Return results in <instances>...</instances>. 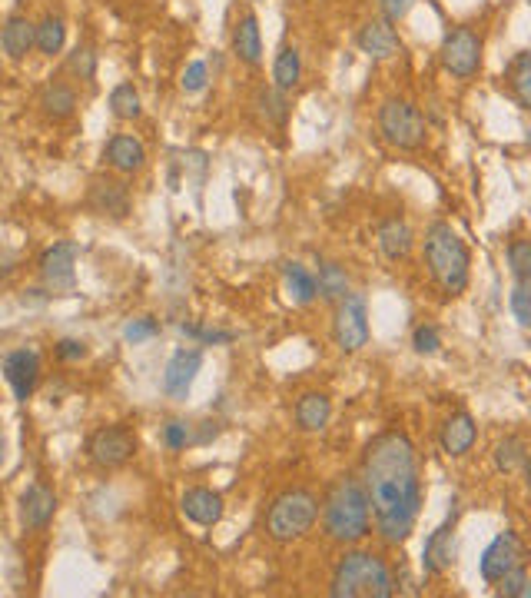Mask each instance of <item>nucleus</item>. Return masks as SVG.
I'll return each instance as SVG.
<instances>
[{"mask_svg": "<svg viewBox=\"0 0 531 598\" xmlns=\"http://www.w3.org/2000/svg\"><path fill=\"white\" fill-rule=\"evenodd\" d=\"M67 70L77 80H93L97 77V54H93L90 47H77L74 54L67 57Z\"/></svg>", "mask_w": 531, "mask_h": 598, "instance_id": "35", "label": "nucleus"}, {"mask_svg": "<svg viewBox=\"0 0 531 598\" xmlns=\"http://www.w3.org/2000/svg\"><path fill=\"white\" fill-rule=\"evenodd\" d=\"M332 336L342 353H359L369 343V309L362 293H346L336 303V319H332Z\"/></svg>", "mask_w": 531, "mask_h": 598, "instance_id": "7", "label": "nucleus"}, {"mask_svg": "<svg viewBox=\"0 0 531 598\" xmlns=\"http://www.w3.org/2000/svg\"><path fill=\"white\" fill-rule=\"evenodd\" d=\"M40 113L54 123L70 120L77 113V90L64 84V80H50L44 87V94H40Z\"/></svg>", "mask_w": 531, "mask_h": 598, "instance_id": "23", "label": "nucleus"}, {"mask_svg": "<svg viewBox=\"0 0 531 598\" xmlns=\"http://www.w3.org/2000/svg\"><path fill=\"white\" fill-rule=\"evenodd\" d=\"M77 256H80V246L70 243V240L54 243L44 256H40V276H44L47 290L74 293V286H77Z\"/></svg>", "mask_w": 531, "mask_h": 598, "instance_id": "11", "label": "nucleus"}, {"mask_svg": "<svg viewBox=\"0 0 531 598\" xmlns=\"http://www.w3.org/2000/svg\"><path fill=\"white\" fill-rule=\"evenodd\" d=\"M4 449H7V442H4V439H0V462H4Z\"/></svg>", "mask_w": 531, "mask_h": 598, "instance_id": "45", "label": "nucleus"}, {"mask_svg": "<svg viewBox=\"0 0 531 598\" xmlns=\"http://www.w3.org/2000/svg\"><path fill=\"white\" fill-rule=\"evenodd\" d=\"M4 376L10 389H14V399L27 402L34 396L37 379H40V356L34 349H14V353L4 359Z\"/></svg>", "mask_w": 531, "mask_h": 598, "instance_id": "15", "label": "nucleus"}, {"mask_svg": "<svg viewBox=\"0 0 531 598\" xmlns=\"http://www.w3.org/2000/svg\"><path fill=\"white\" fill-rule=\"evenodd\" d=\"M412 4H415V0H379V7H382V14H385L389 24H395V20H402L405 14H409Z\"/></svg>", "mask_w": 531, "mask_h": 598, "instance_id": "44", "label": "nucleus"}, {"mask_svg": "<svg viewBox=\"0 0 531 598\" xmlns=\"http://www.w3.org/2000/svg\"><path fill=\"white\" fill-rule=\"evenodd\" d=\"M54 353H57L60 363H80V359L90 356V349L83 339H60V343L54 346Z\"/></svg>", "mask_w": 531, "mask_h": 598, "instance_id": "42", "label": "nucleus"}, {"mask_svg": "<svg viewBox=\"0 0 531 598\" xmlns=\"http://www.w3.org/2000/svg\"><path fill=\"white\" fill-rule=\"evenodd\" d=\"M495 466L498 472H518L528 466V446L522 436H505L502 442L495 446Z\"/></svg>", "mask_w": 531, "mask_h": 598, "instance_id": "31", "label": "nucleus"}, {"mask_svg": "<svg viewBox=\"0 0 531 598\" xmlns=\"http://www.w3.org/2000/svg\"><path fill=\"white\" fill-rule=\"evenodd\" d=\"M319 519V499L309 489H286L283 496H276V502L269 505L266 515V532L269 539L279 545H289L316 525Z\"/></svg>", "mask_w": 531, "mask_h": 598, "instance_id": "5", "label": "nucleus"}, {"mask_svg": "<svg viewBox=\"0 0 531 598\" xmlns=\"http://www.w3.org/2000/svg\"><path fill=\"white\" fill-rule=\"evenodd\" d=\"M442 67L452 77L468 80L482 70V37L472 27H455L442 40Z\"/></svg>", "mask_w": 531, "mask_h": 598, "instance_id": "8", "label": "nucleus"}, {"mask_svg": "<svg viewBox=\"0 0 531 598\" xmlns=\"http://www.w3.org/2000/svg\"><path fill=\"white\" fill-rule=\"evenodd\" d=\"M412 243H415L412 230L402 216H389V220L379 223V246H382L385 260H392V263L405 260V256L412 253Z\"/></svg>", "mask_w": 531, "mask_h": 598, "instance_id": "24", "label": "nucleus"}, {"mask_svg": "<svg viewBox=\"0 0 531 598\" xmlns=\"http://www.w3.org/2000/svg\"><path fill=\"white\" fill-rule=\"evenodd\" d=\"M200 369H203V349H176L163 373L166 396L186 399V393H190L196 383V376H200Z\"/></svg>", "mask_w": 531, "mask_h": 598, "instance_id": "13", "label": "nucleus"}, {"mask_svg": "<svg viewBox=\"0 0 531 598\" xmlns=\"http://www.w3.org/2000/svg\"><path fill=\"white\" fill-rule=\"evenodd\" d=\"M186 336H196L200 343H206V346H216V343H233V333H223V329H203V326H180Z\"/></svg>", "mask_w": 531, "mask_h": 598, "instance_id": "43", "label": "nucleus"}, {"mask_svg": "<svg viewBox=\"0 0 531 598\" xmlns=\"http://www.w3.org/2000/svg\"><path fill=\"white\" fill-rule=\"evenodd\" d=\"M206 84H210V67H206L203 60H193V64L186 67L183 77H180L183 94H200Z\"/></svg>", "mask_w": 531, "mask_h": 598, "instance_id": "40", "label": "nucleus"}, {"mask_svg": "<svg viewBox=\"0 0 531 598\" xmlns=\"http://www.w3.org/2000/svg\"><path fill=\"white\" fill-rule=\"evenodd\" d=\"M87 206L97 216H107V220H127L130 216V187L123 180L113 177H97L87 190Z\"/></svg>", "mask_w": 531, "mask_h": 598, "instance_id": "12", "label": "nucleus"}, {"mask_svg": "<svg viewBox=\"0 0 531 598\" xmlns=\"http://www.w3.org/2000/svg\"><path fill=\"white\" fill-rule=\"evenodd\" d=\"M508 266L515 280H531V240H512L508 246Z\"/></svg>", "mask_w": 531, "mask_h": 598, "instance_id": "34", "label": "nucleus"}, {"mask_svg": "<svg viewBox=\"0 0 531 598\" xmlns=\"http://www.w3.org/2000/svg\"><path fill=\"white\" fill-rule=\"evenodd\" d=\"M425 266L429 276L439 283L442 293L462 296L472 276V256H468L465 240L452 230V223H432L425 233Z\"/></svg>", "mask_w": 531, "mask_h": 598, "instance_id": "2", "label": "nucleus"}, {"mask_svg": "<svg viewBox=\"0 0 531 598\" xmlns=\"http://www.w3.org/2000/svg\"><path fill=\"white\" fill-rule=\"evenodd\" d=\"M512 313L518 319V326H531V280H515L512 290Z\"/></svg>", "mask_w": 531, "mask_h": 598, "instance_id": "37", "label": "nucleus"}, {"mask_svg": "<svg viewBox=\"0 0 531 598\" xmlns=\"http://www.w3.org/2000/svg\"><path fill=\"white\" fill-rule=\"evenodd\" d=\"M322 519H326V532L329 539L336 542H359L369 535V492L362 486V479L356 476H342L329 486L326 496V509H322Z\"/></svg>", "mask_w": 531, "mask_h": 598, "instance_id": "3", "label": "nucleus"}, {"mask_svg": "<svg viewBox=\"0 0 531 598\" xmlns=\"http://www.w3.org/2000/svg\"><path fill=\"white\" fill-rule=\"evenodd\" d=\"M87 456L100 469H120L137 456V436L127 426H103L90 436Z\"/></svg>", "mask_w": 531, "mask_h": 598, "instance_id": "9", "label": "nucleus"}, {"mask_svg": "<svg viewBox=\"0 0 531 598\" xmlns=\"http://www.w3.org/2000/svg\"><path fill=\"white\" fill-rule=\"evenodd\" d=\"M256 107L259 113H263L266 120H273L276 127H283V123L289 120V100L283 90H276V87H263L256 94Z\"/></svg>", "mask_w": 531, "mask_h": 598, "instance_id": "33", "label": "nucleus"}, {"mask_svg": "<svg viewBox=\"0 0 531 598\" xmlns=\"http://www.w3.org/2000/svg\"><path fill=\"white\" fill-rule=\"evenodd\" d=\"M356 44L366 57L372 60H389L402 50V40L395 34V27L389 20H369V24H362V30L356 34Z\"/></svg>", "mask_w": 531, "mask_h": 598, "instance_id": "17", "label": "nucleus"}, {"mask_svg": "<svg viewBox=\"0 0 531 598\" xmlns=\"http://www.w3.org/2000/svg\"><path fill=\"white\" fill-rule=\"evenodd\" d=\"M498 585H502V595L505 598H528L531 589H528V569H525V562H518L515 569L508 572Z\"/></svg>", "mask_w": 531, "mask_h": 598, "instance_id": "39", "label": "nucleus"}, {"mask_svg": "<svg viewBox=\"0 0 531 598\" xmlns=\"http://www.w3.org/2000/svg\"><path fill=\"white\" fill-rule=\"evenodd\" d=\"M180 509H183V515L190 522L210 529V525H216L223 519V496H220V492H213V489H206V486H193V489L183 492Z\"/></svg>", "mask_w": 531, "mask_h": 598, "instance_id": "18", "label": "nucleus"}, {"mask_svg": "<svg viewBox=\"0 0 531 598\" xmlns=\"http://www.w3.org/2000/svg\"><path fill=\"white\" fill-rule=\"evenodd\" d=\"M329 592L336 598H392L395 579L376 552H346L332 572Z\"/></svg>", "mask_w": 531, "mask_h": 598, "instance_id": "4", "label": "nucleus"}, {"mask_svg": "<svg viewBox=\"0 0 531 598\" xmlns=\"http://www.w3.org/2000/svg\"><path fill=\"white\" fill-rule=\"evenodd\" d=\"M283 276H286V290H289V296L296 299V303H312V299L319 296V290H316V276H312L303 263H286L283 266Z\"/></svg>", "mask_w": 531, "mask_h": 598, "instance_id": "29", "label": "nucleus"}, {"mask_svg": "<svg viewBox=\"0 0 531 598\" xmlns=\"http://www.w3.org/2000/svg\"><path fill=\"white\" fill-rule=\"evenodd\" d=\"M67 44V24H64V17H57V14H47L40 24H34V47L40 50V54H47V57H54L60 54Z\"/></svg>", "mask_w": 531, "mask_h": 598, "instance_id": "26", "label": "nucleus"}, {"mask_svg": "<svg viewBox=\"0 0 531 598\" xmlns=\"http://www.w3.org/2000/svg\"><path fill=\"white\" fill-rule=\"evenodd\" d=\"M362 486L369 492V509L376 515L382 542L402 545L415 532L422 512L419 456L405 432H382L362 456Z\"/></svg>", "mask_w": 531, "mask_h": 598, "instance_id": "1", "label": "nucleus"}, {"mask_svg": "<svg viewBox=\"0 0 531 598\" xmlns=\"http://www.w3.org/2000/svg\"><path fill=\"white\" fill-rule=\"evenodd\" d=\"M233 54L249 67H256L259 60H263V34H259V17L253 14V10H246V14L236 20Z\"/></svg>", "mask_w": 531, "mask_h": 598, "instance_id": "19", "label": "nucleus"}, {"mask_svg": "<svg viewBox=\"0 0 531 598\" xmlns=\"http://www.w3.org/2000/svg\"><path fill=\"white\" fill-rule=\"evenodd\" d=\"M316 290H319L322 299H326V303H339V299L349 293V276H346V270H342L339 263H332V260L322 263L319 266Z\"/></svg>", "mask_w": 531, "mask_h": 598, "instance_id": "30", "label": "nucleus"}, {"mask_svg": "<svg viewBox=\"0 0 531 598\" xmlns=\"http://www.w3.org/2000/svg\"><path fill=\"white\" fill-rule=\"evenodd\" d=\"M412 349L419 356H435L442 349V336H439V329L435 326H419L412 333Z\"/></svg>", "mask_w": 531, "mask_h": 598, "instance_id": "41", "label": "nucleus"}, {"mask_svg": "<svg viewBox=\"0 0 531 598\" xmlns=\"http://www.w3.org/2000/svg\"><path fill=\"white\" fill-rule=\"evenodd\" d=\"M57 512V492L47 482H30L24 499H20V522L27 532H44L54 522Z\"/></svg>", "mask_w": 531, "mask_h": 598, "instance_id": "14", "label": "nucleus"}, {"mask_svg": "<svg viewBox=\"0 0 531 598\" xmlns=\"http://www.w3.org/2000/svg\"><path fill=\"white\" fill-rule=\"evenodd\" d=\"M110 113L117 120H137L143 113V103H140V94L133 84H117L110 90Z\"/></svg>", "mask_w": 531, "mask_h": 598, "instance_id": "32", "label": "nucleus"}, {"mask_svg": "<svg viewBox=\"0 0 531 598\" xmlns=\"http://www.w3.org/2000/svg\"><path fill=\"white\" fill-rule=\"evenodd\" d=\"M379 130L399 150H419L425 147V137H429V123H425L422 110L399 97H389L379 107Z\"/></svg>", "mask_w": 531, "mask_h": 598, "instance_id": "6", "label": "nucleus"}, {"mask_svg": "<svg viewBox=\"0 0 531 598\" xmlns=\"http://www.w3.org/2000/svg\"><path fill=\"white\" fill-rule=\"evenodd\" d=\"M107 163L117 173H137L147 163V147L137 137H130V133H117L107 143Z\"/></svg>", "mask_w": 531, "mask_h": 598, "instance_id": "20", "label": "nucleus"}, {"mask_svg": "<svg viewBox=\"0 0 531 598\" xmlns=\"http://www.w3.org/2000/svg\"><path fill=\"white\" fill-rule=\"evenodd\" d=\"M273 80H276V90H283V94H289L299 80H303V57H299V50L296 47H283L276 54V64H273Z\"/></svg>", "mask_w": 531, "mask_h": 598, "instance_id": "27", "label": "nucleus"}, {"mask_svg": "<svg viewBox=\"0 0 531 598\" xmlns=\"http://www.w3.org/2000/svg\"><path fill=\"white\" fill-rule=\"evenodd\" d=\"M190 422H183V419H170L163 426V442H166V449H173V452H180V449H186L193 442V436H190Z\"/></svg>", "mask_w": 531, "mask_h": 598, "instance_id": "38", "label": "nucleus"}, {"mask_svg": "<svg viewBox=\"0 0 531 598\" xmlns=\"http://www.w3.org/2000/svg\"><path fill=\"white\" fill-rule=\"evenodd\" d=\"M518 562H525V545H522V539H518L515 529H505V532H498L492 542H488V549L482 552L478 569H482L485 585H498Z\"/></svg>", "mask_w": 531, "mask_h": 598, "instance_id": "10", "label": "nucleus"}, {"mask_svg": "<svg viewBox=\"0 0 531 598\" xmlns=\"http://www.w3.org/2000/svg\"><path fill=\"white\" fill-rule=\"evenodd\" d=\"M332 419V399L326 393H306L296 402V426L303 432H322Z\"/></svg>", "mask_w": 531, "mask_h": 598, "instance_id": "25", "label": "nucleus"}, {"mask_svg": "<svg viewBox=\"0 0 531 598\" xmlns=\"http://www.w3.org/2000/svg\"><path fill=\"white\" fill-rule=\"evenodd\" d=\"M475 439H478L475 419L468 416V412H455V416L442 426L439 442H442V452H449L452 459H458V456H465V452H472Z\"/></svg>", "mask_w": 531, "mask_h": 598, "instance_id": "22", "label": "nucleus"}, {"mask_svg": "<svg viewBox=\"0 0 531 598\" xmlns=\"http://www.w3.org/2000/svg\"><path fill=\"white\" fill-rule=\"evenodd\" d=\"M452 562H455V512L425 539L422 569L425 575H442L452 569Z\"/></svg>", "mask_w": 531, "mask_h": 598, "instance_id": "16", "label": "nucleus"}, {"mask_svg": "<svg viewBox=\"0 0 531 598\" xmlns=\"http://www.w3.org/2000/svg\"><path fill=\"white\" fill-rule=\"evenodd\" d=\"M153 336H160V323H156L153 316H140V319H130L127 326H123V339L127 343H147V339H153Z\"/></svg>", "mask_w": 531, "mask_h": 598, "instance_id": "36", "label": "nucleus"}, {"mask_svg": "<svg viewBox=\"0 0 531 598\" xmlns=\"http://www.w3.org/2000/svg\"><path fill=\"white\" fill-rule=\"evenodd\" d=\"M0 47L10 60H24L34 50V20L24 14H10L0 27Z\"/></svg>", "mask_w": 531, "mask_h": 598, "instance_id": "21", "label": "nucleus"}, {"mask_svg": "<svg viewBox=\"0 0 531 598\" xmlns=\"http://www.w3.org/2000/svg\"><path fill=\"white\" fill-rule=\"evenodd\" d=\"M508 87H512L518 107L528 110L531 107V54L528 50L515 54V60L508 64Z\"/></svg>", "mask_w": 531, "mask_h": 598, "instance_id": "28", "label": "nucleus"}]
</instances>
